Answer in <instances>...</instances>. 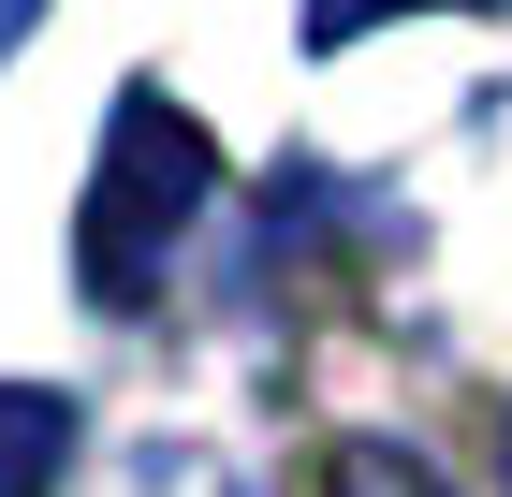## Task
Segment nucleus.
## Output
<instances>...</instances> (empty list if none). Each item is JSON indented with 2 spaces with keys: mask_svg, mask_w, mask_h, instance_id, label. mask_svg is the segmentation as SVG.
Returning <instances> with one entry per match:
<instances>
[{
  "mask_svg": "<svg viewBox=\"0 0 512 497\" xmlns=\"http://www.w3.org/2000/svg\"><path fill=\"white\" fill-rule=\"evenodd\" d=\"M205 191H220V147H205L161 88H132V103H118V147H103V176H88V293L132 307L161 264H176V234H191Z\"/></svg>",
  "mask_w": 512,
  "mask_h": 497,
  "instance_id": "nucleus-1",
  "label": "nucleus"
},
{
  "mask_svg": "<svg viewBox=\"0 0 512 497\" xmlns=\"http://www.w3.org/2000/svg\"><path fill=\"white\" fill-rule=\"evenodd\" d=\"M30 15H44V0H0V44H15V30H30Z\"/></svg>",
  "mask_w": 512,
  "mask_h": 497,
  "instance_id": "nucleus-4",
  "label": "nucleus"
},
{
  "mask_svg": "<svg viewBox=\"0 0 512 497\" xmlns=\"http://www.w3.org/2000/svg\"><path fill=\"white\" fill-rule=\"evenodd\" d=\"M59 454H74V395H15V381H0V497H44V483H59Z\"/></svg>",
  "mask_w": 512,
  "mask_h": 497,
  "instance_id": "nucleus-2",
  "label": "nucleus"
},
{
  "mask_svg": "<svg viewBox=\"0 0 512 497\" xmlns=\"http://www.w3.org/2000/svg\"><path fill=\"white\" fill-rule=\"evenodd\" d=\"M322 497H454L410 439H337V468H322Z\"/></svg>",
  "mask_w": 512,
  "mask_h": 497,
  "instance_id": "nucleus-3",
  "label": "nucleus"
}]
</instances>
